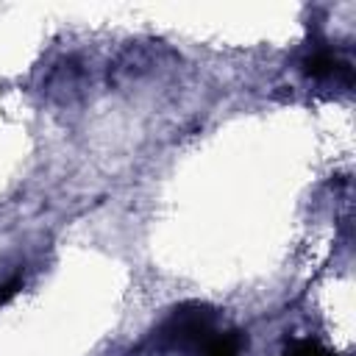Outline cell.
<instances>
[{"label": "cell", "mask_w": 356, "mask_h": 356, "mask_svg": "<svg viewBox=\"0 0 356 356\" xmlns=\"http://www.w3.org/2000/svg\"><path fill=\"white\" fill-rule=\"evenodd\" d=\"M89 92V67L78 56L56 58L42 78V97L53 106H75Z\"/></svg>", "instance_id": "3957f363"}, {"label": "cell", "mask_w": 356, "mask_h": 356, "mask_svg": "<svg viewBox=\"0 0 356 356\" xmlns=\"http://www.w3.org/2000/svg\"><path fill=\"white\" fill-rule=\"evenodd\" d=\"M300 72L309 81H342L345 86H350V64L342 61L331 47L320 44L314 50H309L300 61Z\"/></svg>", "instance_id": "277c9868"}, {"label": "cell", "mask_w": 356, "mask_h": 356, "mask_svg": "<svg viewBox=\"0 0 356 356\" xmlns=\"http://www.w3.org/2000/svg\"><path fill=\"white\" fill-rule=\"evenodd\" d=\"M181 56L161 39H134L125 42L106 67V83L111 89H128L134 83H142L153 78L156 72H164L175 67Z\"/></svg>", "instance_id": "7a4b0ae2"}, {"label": "cell", "mask_w": 356, "mask_h": 356, "mask_svg": "<svg viewBox=\"0 0 356 356\" xmlns=\"http://www.w3.org/2000/svg\"><path fill=\"white\" fill-rule=\"evenodd\" d=\"M248 337L239 328H217L214 337L203 345L200 356H245Z\"/></svg>", "instance_id": "5b68a950"}, {"label": "cell", "mask_w": 356, "mask_h": 356, "mask_svg": "<svg viewBox=\"0 0 356 356\" xmlns=\"http://www.w3.org/2000/svg\"><path fill=\"white\" fill-rule=\"evenodd\" d=\"M281 356H337V353L328 350L325 345H320L317 339H295L286 345V350Z\"/></svg>", "instance_id": "8992f818"}, {"label": "cell", "mask_w": 356, "mask_h": 356, "mask_svg": "<svg viewBox=\"0 0 356 356\" xmlns=\"http://www.w3.org/2000/svg\"><path fill=\"white\" fill-rule=\"evenodd\" d=\"M217 309L200 300H186L147 331L136 353L142 356H200L203 345L217 331Z\"/></svg>", "instance_id": "6da1fadb"}, {"label": "cell", "mask_w": 356, "mask_h": 356, "mask_svg": "<svg viewBox=\"0 0 356 356\" xmlns=\"http://www.w3.org/2000/svg\"><path fill=\"white\" fill-rule=\"evenodd\" d=\"M22 284H25V278H22L19 273H14V275H8L6 281H0V306H6V303L22 289Z\"/></svg>", "instance_id": "52a82bcc"}]
</instances>
